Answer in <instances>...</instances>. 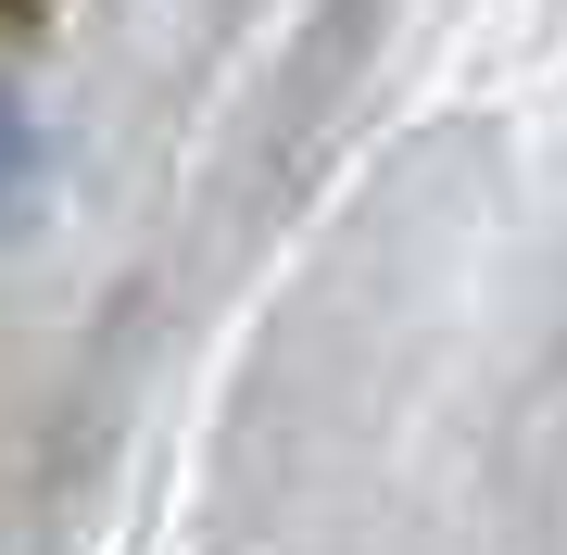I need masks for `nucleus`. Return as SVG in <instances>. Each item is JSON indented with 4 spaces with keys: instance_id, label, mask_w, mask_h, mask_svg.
Masks as SVG:
<instances>
[{
    "instance_id": "nucleus-1",
    "label": "nucleus",
    "mask_w": 567,
    "mask_h": 555,
    "mask_svg": "<svg viewBox=\"0 0 567 555\" xmlns=\"http://www.w3.org/2000/svg\"><path fill=\"white\" fill-rule=\"evenodd\" d=\"M25 165H39V114H25V89L0 76V215H13V189H25Z\"/></svg>"
}]
</instances>
